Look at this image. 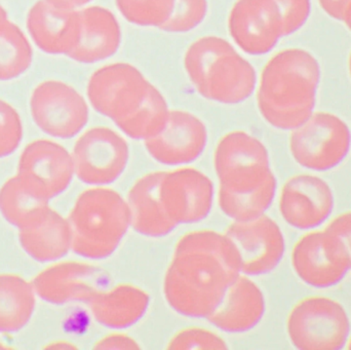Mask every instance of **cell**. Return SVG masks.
Here are the masks:
<instances>
[{"mask_svg": "<svg viewBox=\"0 0 351 350\" xmlns=\"http://www.w3.org/2000/svg\"><path fill=\"white\" fill-rule=\"evenodd\" d=\"M241 275L239 254L226 234L190 232L176 246L165 277V297L182 316L208 318Z\"/></svg>", "mask_w": 351, "mask_h": 350, "instance_id": "6da1fadb", "label": "cell"}, {"mask_svg": "<svg viewBox=\"0 0 351 350\" xmlns=\"http://www.w3.org/2000/svg\"><path fill=\"white\" fill-rule=\"evenodd\" d=\"M90 104L129 137L146 140L162 132L170 111L160 92L133 66L101 68L88 86Z\"/></svg>", "mask_w": 351, "mask_h": 350, "instance_id": "7a4b0ae2", "label": "cell"}, {"mask_svg": "<svg viewBox=\"0 0 351 350\" xmlns=\"http://www.w3.org/2000/svg\"><path fill=\"white\" fill-rule=\"evenodd\" d=\"M321 67L309 51L289 49L276 53L262 72L258 105L272 127L291 131L315 113Z\"/></svg>", "mask_w": 351, "mask_h": 350, "instance_id": "3957f363", "label": "cell"}, {"mask_svg": "<svg viewBox=\"0 0 351 350\" xmlns=\"http://www.w3.org/2000/svg\"><path fill=\"white\" fill-rule=\"evenodd\" d=\"M71 250L100 260L112 255L131 226L127 201L110 188L97 186L76 199L69 218Z\"/></svg>", "mask_w": 351, "mask_h": 350, "instance_id": "277c9868", "label": "cell"}, {"mask_svg": "<svg viewBox=\"0 0 351 350\" xmlns=\"http://www.w3.org/2000/svg\"><path fill=\"white\" fill-rule=\"evenodd\" d=\"M185 68L199 94L225 104L243 102L255 90L256 73L227 41L198 39L188 49Z\"/></svg>", "mask_w": 351, "mask_h": 350, "instance_id": "5b68a950", "label": "cell"}, {"mask_svg": "<svg viewBox=\"0 0 351 350\" xmlns=\"http://www.w3.org/2000/svg\"><path fill=\"white\" fill-rule=\"evenodd\" d=\"M287 334L301 350H338L348 345L351 321L341 302L313 295L297 302L287 318Z\"/></svg>", "mask_w": 351, "mask_h": 350, "instance_id": "8992f818", "label": "cell"}, {"mask_svg": "<svg viewBox=\"0 0 351 350\" xmlns=\"http://www.w3.org/2000/svg\"><path fill=\"white\" fill-rule=\"evenodd\" d=\"M289 148L301 168L317 174L330 172L341 166L350 154V129L338 115L315 112L293 129Z\"/></svg>", "mask_w": 351, "mask_h": 350, "instance_id": "52a82bcc", "label": "cell"}, {"mask_svg": "<svg viewBox=\"0 0 351 350\" xmlns=\"http://www.w3.org/2000/svg\"><path fill=\"white\" fill-rule=\"evenodd\" d=\"M214 164L219 191L233 195L255 190L274 175L265 145L245 132H232L221 139Z\"/></svg>", "mask_w": 351, "mask_h": 350, "instance_id": "ba28073f", "label": "cell"}, {"mask_svg": "<svg viewBox=\"0 0 351 350\" xmlns=\"http://www.w3.org/2000/svg\"><path fill=\"white\" fill-rule=\"evenodd\" d=\"M291 263L297 277L317 290L336 287L351 271L350 253L325 227L305 232L297 240Z\"/></svg>", "mask_w": 351, "mask_h": 350, "instance_id": "9c48e42d", "label": "cell"}, {"mask_svg": "<svg viewBox=\"0 0 351 350\" xmlns=\"http://www.w3.org/2000/svg\"><path fill=\"white\" fill-rule=\"evenodd\" d=\"M30 111L43 133L59 139L75 137L88 121L84 97L69 84L58 80L41 82L34 88Z\"/></svg>", "mask_w": 351, "mask_h": 350, "instance_id": "30bf717a", "label": "cell"}, {"mask_svg": "<svg viewBox=\"0 0 351 350\" xmlns=\"http://www.w3.org/2000/svg\"><path fill=\"white\" fill-rule=\"evenodd\" d=\"M335 203L333 188L317 173H303L289 178L278 199L284 221L304 232L325 226L333 215Z\"/></svg>", "mask_w": 351, "mask_h": 350, "instance_id": "8fae6325", "label": "cell"}, {"mask_svg": "<svg viewBox=\"0 0 351 350\" xmlns=\"http://www.w3.org/2000/svg\"><path fill=\"white\" fill-rule=\"evenodd\" d=\"M74 173L82 182L105 186L117 181L129 162V146L107 127H93L80 136L72 152Z\"/></svg>", "mask_w": 351, "mask_h": 350, "instance_id": "7c38bea8", "label": "cell"}, {"mask_svg": "<svg viewBox=\"0 0 351 350\" xmlns=\"http://www.w3.org/2000/svg\"><path fill=\"white\" fill-rule=\"evenodd\" d=\"M225 234L237 249L241 273L247 277L271 273L284 258L286 252L284 232L267 216L250 221H234Z\"/></svg>", "mask_w": 351, "mask_h": 350, "instance_id": "4fadbf2b", "label": "cell"}, {"mask_svg": "<svg viewBox=\"0 0 351 350\" xmlns=\"http://www.w3.org/2000/svg\"><path fill=\"white\" fill-rule=\"evenodd\" d=\"M72 155L60 144L36 140L21 154L18 175L29 187L47 201L63 193L73 178Z\"/></svg>", "mask_w": 351, "mask_h": 350, "instance_id": "5bb4252c", "label": "cell"}, {"mask_svg": "<svg viewBox=\"0 0 351 350\" xmlns=\"http://www.w3.org/2000/svg\"><path fill=\"white\" fill-rule=\"evenodd\" d=\"M108 275L84 262L57 263L39 273L32 281L35 294L47 303L62 305L86 302L106 289Z\"/></svg>", "mask_w": 351, "mask_h": 350, "instance_id": "9a60e30c", "label": "cell"}, {"mask_svg": "<svg viewBox=\"0 0 351 350\" xmlns=\"http://www.w3.org/2000/svg\"><path fill=\"white\" fill-rule=\"evenodd\" d=\"M160 193L162 207L176 225L196 223L210 214L214 185L204 173L181 168L164 172Z\"/></svg>", "mask_w": 351, "mask_h": 350, "instance_id": "2e32d148", "label": "cell"}, {"mask_svg": "<svg viewBox=\"0 0 351 350\" xmlns=\"http://www.w3.org/2000/svg\"><path fill=\"white\" fill-rule=\"evenodd\" d=\"M229 31L250 55H263L282 35V16L274 0H239L229 16Z\"/></svg>", "mask_w": 351, "mask_h": 350, "instance_id": "e0dca14e", "label": "cell"}, {"mask_svg": "<svg viewBox=\"0 0 351 350\" xmlns=\"http://www.w3.org/2000/svg\"><path fill=\"white\" fill-rule=\"evenodd\" d=\"M206 141L208 133L199 118L184 111H171L162 131L146 140L145 146L160 164L182 166L197 160Z\"/></svg>", "mask_w": 351, "mask_h": 350, "instance_id": "ac0fdd59", "label": "cell"}, {"mask_svg": "<svg viewBox=\"0 0 351 350\" xmlns=\"http://www.w3.org/2000/svg\"><path fill=\"white\" fill-rule=\"evenodd\" d=\"M27 28L38 49L51 55H69L80 33V10L38 0L29 10Z\"/></svg>", "mask_w": 351, "mask_h": 350, "instance_id": "d6986e66", "label": "cell"}, {"mask_svg": "<svg viewBox=\"0 0 351 350\" xmlns=\"http://www.w3.org/2000/svg\"><path fill=\"white\" fill-rule=\"evenodd\" d=\"M265 310L262 290L247 275H241L231 284L208 321L223 332H247L261 322Z\"/></svg>", "mask_w": 351, "mask_h": 350, "instance_id": "ffe728a7", "label": "cell"}, {"mask_svg": "<svg viewBox=\"0 0 351 350\" xmlns=\"http://www.w3.org/2000/svg\"><path fill=\"white\" fill-rule=\"evenodd\" d=\"M21 247L37 262H53L71 250V230L68 219L49 207L19 229Z\"/></svg>", "mask_w": 351, "mask_h": 350, "instance_id": "44dd1931", "label": "cell"}, {"mask_svg": "<svg viewBox=\"0 0 351 350\" xmlns=\"http://www.w3.org/2000/svg\"><path fill=\"white\" fill-rule=\"evenodd\" d=\"M80 39L68 57L80 63H95L114 55L121 45V28L111 12L93 6L80 10Z\"/></svg>", "mask_w": 351, "mask_h": 350, "instance_id": "7402d4cb", "label": "cell"}, {"mask_svg": "<svg viewBox=\"0 0 351 350\" xmlns=\"http://www.w3.org/2000/svg\"><path fill=\"white\" fill-rule=\"evenodd\" d=\"M162 175L164 172H156L141 177L128 195L131 226L148 238H162L177 227L162 207L160 193Z\"/></svg>", "mask_w": 351, "mask_h": 350, "instance_id": "603a6c76", "label": "cell"}, {"mask_svg": "<svg viewBox=\"0 0 351 350\" xmlns=\"http://www.w3.org/2000/svg\"><path fill=\"white\" fill-rule=\"evenodd\" d=\"M149 303V295L144 290L125 284L103 290L88 302L97 322L115 330L137 324L147 312Z\"/></svg>", "mask_w": 351, "mask_h": 350, "instance_id": "cb8c5ba5", "label": "cell"}, {"mask_svg": "<svg viewBox=\"0 0 351 350\" xmlns=\"http://www.w3.org/2000/svg\"><path fill=\"white\" fill-rule=\"evenodd\" d=\"M32 283L20 275H0V333H16L32 318L36 304Z\"/></svg>", "mask_w": 351, "mask_h": 350, "instance_id": "d4e9b609", "label": "cell"}, {"mask_svg": "<svg viewBox=\"0 0 351 350\" xmlns=\"http://www.w3.org/2000/svg\"><path fill=\"white\" fill-rule=\"evenodd\" d=\"M49 201L18 175L8 179L0 188V213L18 229L38 217L49 207Z\"/></svg>", "mask_w": 351, "mask_h": 350, "instance_id": "484cf974", "label": "cell"}, {"mask_svg": "<svg viewBox=\"0 0 351 350\" xmlns=\"http://www.w3.org/2000/svg\"><path fill=\"white\" fill-rule=\"evenodd\" d=\"M33 49L20 27L0 18V82L20 77L30 68Z\"/></svg>", "mask_w": 351, "mask_h": 350, "instance_id": "4316f807", "label": "cell"}, {"mask_svg": "<svg viewBox=\"0 0 351 350\" xmlns=\"http://www.w3.org/2000/svg\"><path fill=\"white\" fill-rule=\"evenodd\" d=\"M278 189L276 176L250 192L233 195L219 191V205L225 215L234 221H250L261 217L274 203Z\"/></svg>", "mask_w": 351, "mask_h": 350, "instance_id": "83f0119b", "label": "cell"}, {"mask_svg": "<svg viewBox=\"0 0 351 350\" xmlns=\"http://www.w3.org/2000/svg\"><path fill=\"white\" fill-rule=\"evenodd\" d=\"M175 0H117L123 16L133 24L162 28L172 14Z\"/></svg>", "mask_w": 351, "mask_h": 350, "instance_id": "f1b7e54d", "label": "cell"}, {"mask_svg": "<svg viewBox=\"0 0 351 350\" xmlns=\"http://www.w3.org/2000/svg\"><path fill=\"white\" fill-rule=\"evenodd\" d=\"M206 8V0H175L172 14L160 29L169 32L192 30L204 21Z\"/></svg>", "mask_w": 351, "mask_h": 350, "instance_id": "f546056e", "label": "cell"}, {"mask_svg": "<svg viewBox=\"0 0 351 350\" xmlns=\"http://www.w3.org/2000/svg\"><path fill=\"white\" fill-rule=\"evenodd\" d=\"M23 138V125L18 111L0 99V158L14 153Z\"/></svg>", "mask_w": 351, "mask_h": 350, "instance_id": "4dcf8cb0", "label": "cell"}, {"mask_svg": "<svg viewBox=\"0 0 351 350\" xmlns=\"http://www.w3.org/2000/svg\"><path fill=\"white\" fill-rule=\"evenodd\" d=\"M169 349H226L225 341L212 331L189 328L177 333L168 345Z\"/></svg>", "mask_w": 351, "mask_h": 350, "instance_id": "1f68e13d", "label": "cell"}, {"mask_svg": "<svg viewBox=\"0 0 351 350\" xmlns=\"http://www.w3.org/2000/svg\"><path fill=\"white\" fill-rule=\"evenodd\" d=\"M280 10L282 35L293 34L304 26L311 14V0H274Z\"/></svg>", "mask_w": 351, "mask_h": 350, "instance_id": "d6a6232c", "label": "cell"}, {"mask_svg": "<svg viewBox=\"0 0 351 350\" xmlns=\"http://www.w3.org/2000/svg\"><path fill=\"white\" fill-rule=\"evenodd\" d=\"M325 228L344 245L351 256V210L331 218Z\"/></svg>", "mask_w": 351, "mask_h": 350, "instance_id": "836d02e7", "label": "cell"}, {"mask_svg": "<svg viewBox=\"0 0 351 350\" xmlns=\"http://www.w3.org/2000/svg\"><path fill=\"white\" fill-rule=\"evenodd\" d=\"M95 349H139L140 345L132 337L123 334H112L103 337L94 347Z\"/></svg>", "mask_w": 351, "mask_h": 350, "instance_id": "e575fe53", "label": "cell"}, {"mask_svg": "<svg viewBox=\"0 0 351 350\" xmlns=\"http://www.w3.org/2000/svg\"><path fill=\"white\" fill-rule=\"evenodd\" d=\"M351 0H319V5L326 14H329L335 20H343L346 8L350 5Z\"/></svg>", "mask_w": 351, "mask_h": 350, "instance_id": "d590c367", "label": "cell"}, {"mask_svg": "<svg viewBox=\"0 0 351 350\" xmlns=\"http://www.w3.org/2000/svg\"><path fill=\"white\" fill-rule=\"evenodd\" d=\"M49 1L55 4V5L60 6V8L76 10V8L88 3L92 0H49Z\"/></svg>", "mask_w": 351, "mask_h": 350, "instance_id": "8d00e7d4", "label": "cell"}, {"mask_svg": "<svg viewBox=\"0 0 351 350\" xmlns=\"http://www.w3.org/2000/svg\"><path fill=\"white\" fill-rule=\"evenodd\" d=\"M47 349H75L76 347L72 345V343L68 342V341H57V342H53L47 345Z\"/></svg>", "mask_w": 351, "mask_h": 350, "instance_id": "74e56055", "label": "cell"}, {"mask_svg": "<svg viewBox=\"0 0 351 350\" xmlns=\"http://www.w3.org/2000/svg\"><path fill=\"white\" fill-rule=\"evenodd\" d=\"M342 21L346 23V26H348V28L351 31V2L350 5L348 6V8H346V14H344L343 20Z\"/></svg>", "mask_w": 351, "mask_h": 350, "instance_id": "f35d334b", "label": "cell"}, {"mask_svg": "<svg viewBox=\"0 0 351 350\" xmlns=\"http://www.w3.org/2000/svg\"><path fill=\"white\" fill-rule=\"evenodd\" d=\"M8 18V12L4 10L3 6L0 4V18Z\"/></svg>", "mask_w": 351, "mask_h": 350, "instance_id": "ab89813d", "label": "cell"}, {"mask_svg": "<svg viewBox=\"0 0 351 350\" xmlns=\"http://www.w3.org/2000/svg\"><path fill=\"white\" fill-rule=\"evenodd\" d=\"M346 349H351V334L350 338H348V345H346Z\"/></svg>", "mask_w": 351, "mask_h": 350, "instance_id": "60d3db41", "label": "cell"}, {"mask_svg": "<svg viewBox=\"0 0 351 350\" xmlns=\"http://www.w3.org/2000/svg\"><path fill=\"white\" fill-rule=\"evenodd\" d=\"M8 349V347H5V345H2L1 342H0V349Z\"/></svg>", "mask_w": 351, "mask_h": 350, "instance_id": "b9f144b4", "label": "cell"}, {"mask_svg": "<svg viewBox=\"0 0 351 350\" xmlns=\"http://www.w3.org/2000/svg\"><path fill=\"white\" fill-rule=\"evenodd\" d=\"M350 76H351V53H350Z\"/></svg>", "mask_w": 351, "mask_h": 350, "instance_id": "7bdbcfd3", "label": "cell"}]
</instances>
